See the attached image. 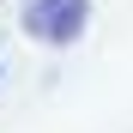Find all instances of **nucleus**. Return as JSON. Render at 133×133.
Returning a JSON list of instances; mask_svg holds the SVG:
<instances>
[{"instance_id": "1", "label": "nucleus", "mask_w": 133, "mask_h": 133, "mask_svg": "<svg viewBox=\"0 0 133 133\" xmlns=\"http://www.w3.org/2000/svg\"><path fill=\"white\" fill-rule=\"evenodd\" d=\"M85 24H91V0H30L24 6V36L49 42V49L79 42Z\"/></svg>"}]
</instances>
